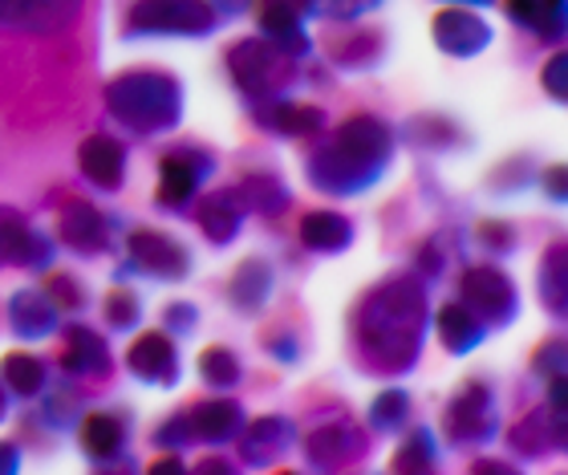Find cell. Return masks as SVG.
Segmentation results:
<instances>
[{
	"instance_id": "obj_1",
	"label": "cell",
	"mask_w": 568,
	"mask_h": 475,
	"mask_svg": "<svg viewBox=\"0 0 568 475\" xmlns=\"http://www.w3.org/2000/svg\"><path fill=\"white\" fill-rule=\"evenodd\" d=\"M426 285L418 276H390L357 301L349 321L357 366L366 374H410L423 357Z\"/></svg>"
},
{
	"instance_id": "obj_2",
	"label": "cell",
	"mask_w": 568,
	"mask_h": 475,
	"mask_svg": "<svg viewBox=\"0 0 568 475\" xmlns=\"http://www.w3.org/2000/svg\"><path fill=\"white\" fill-rule=\"evenodd\" d=\"M394 163V131L378 114H354L308 151V183L325 195H362Z\"/></svg>"
},
{
	"instance_id": "obj_3",
	"label": "cell",
	"mask_w": 568,
	"mask_h": 475,
	"mask_svg": "<svg viewBox=\"0 0 568 475\" xmlns=\"http://www.w3.org/2000/svg\"><path fill=\"white\" fill-rule=\"evenodd\" d=\"M106 110L114 122H122L131 134L151 139V134L175 131L183 119V85L166 70H126L114 82H106Z\"/></svg>"
},
{
	"instance_id": "obj_4",
	"label": "cell",
	"mask_w": 568,
	"mask_h": 475,
	"mask_svg": "<svg viewBox=\"0 0 568 475\" xmlns=\"http://www.w3.org/2000/svg\"><path fill=\"white\" fill-rule=\"evenodd\" d=\"M227 73L252 107L284 98V90L296 82V61L268 41V37H244L227 49Z\"/></svg>"
},
{
	"instance_id": "obj_5",
	"label": "cell",
	"mask_w": 568,
	"mask_h": 475,
	"mask_svg": "<svg viewBox=\"0 0 568 475\" xmlns=\"http://www.w3.org/2000/svg\"><path fill=\"white\" fill-rule=\"evenodd\" d=\"M220 17L207 0H134L122 24L126 41L139 37H207L215 33Z\"/></svg>"
},
{
	"instance_id": "obj_6",
	"label": "cell",
	"mask_w": 568,
	"mask_h": 475,
	"mask_svg": "<svg viewBox=\"0 0 568 475\" xmlns=\"http://www.w3.org/2000/svg\"><path fill=\"white\" fill-rule=\"evenodd\" d=\"M499 431V403L491 382L467 378L459 391L450 394L443 406V435L450 439V447H484L496 439Z\"/></svg>"
},
{
	"instance_id": "obj_7",
	"label": "cell",
	"mask_w": 568,
	"mask_h": 475,
	"mask_svg": "<svg viewBox=\"0 0 568 475\" xmlns=\"http://www.w3.org/2000/svg\"><path fill=\"white\" fill-rule=\"evenodd\" d=\"M459 301L479 317L487 333L491 330H508L516 313H520V293H516V281H511L504 269L496 264H479V269H467L459 281Z\"/></svg>"
},
{
	"instance_id": "obj_8",
	"label": "cell",
	"mask_w": 568,
	"mask_h": 475,
	"mask_svg": "<svg viewBox=\"0 0 568 475\" xmlns=\"http://www.w3.org/2000/svg\"><path fill=\"white\" fill-rule=\"evenodd\" d=\"M212 171H215L212 151L187 146V143L171 146V151L163 155V163H159V203L171 208V212L187 215L191 200H195L203 183L212 179Z\"/></svg>"
},
{
	"instance_id": "obj_9",
	"label": "cell",
	"mask_w": 568,
	"mask_h": 475,
	"mask_svg": "<svg viewBox=\"0 0 568 475\" xmlns=\"http://www.w3.org/2000/svg\"><path fill=\"white\" fill-rule=\"evenodd\" d=\"M126 273H146L159 276V281H183L191 273V256L187 249L179 244L171 232H159V228H134L131 240H126Z\"/></svg>"
},
{
	"instance_id": "obj_10",
	"label": "cell",
	"mask_w": 568,
	"mask_h": 475,
	"mask_svg": "<svg viewBox=\"0 0 568 475\" xmlns=\"http://www.w3.org/2000/svg\"><path fill=\"white\" fill-rule=\"evenodd\" d=\"M366 452L369 439L354 418H333L305 439V464L317 467V472H342L349 464H362Z\"/></svg>"
},
{
	"instance_id": "obj_11",
	"label": "cell",
	"mask_w": 568,
	"mask_h": 475,
	"mask_svg": "<svg viewBox=\"0 0 568 475\" xmlns=\"http://www.w3.org/2000/svg\"><path fill=\"white\" fill-rule=\"evenodd\" d=\"M53 252L58 244L41 228L29 224L17 208H0V261L24 273H45L53 264Z\"/></svg>"
},
{
	"instance_id": "obj_12",
	"label": "cell",
	"mask_w": 568,
	"mask_h": 475,
	"mask_svg": "<svg viewBox=\"0 0 568 475\" xmlns=\"http://www.w3.org/2000/svg\"><path fill=\"white\" fill-rule=\"evenodd\" d=\"M568 439V423H565V403H552L548 398L545 406H536L528 415L508 431V447L520 459H545L552 452H565Z\"/></svg>"
},
{
	"instance_id": "obj_13",
	"label": "cell",
	"mask_w": 568,
	"mask_h": 475,
	"mask_svg": "<svg viewBox=\"0 0 568 475\" xmlns=\"http://www.w3.org/2000/svg\"><path fill=\"white\" fill-rule=\"evenodd\" d=\"M430 33H435V46L447 53V58H475V53H484L491 46V24L471 9H447L435 12V21H430Z\"/></svg>"
},
{
	"instance_id": "obj_14",
	"label": "cell",
	"mask_w": 568,
	"mask_h": 475,
	"mask_svg": "<svg viewBox=\"0 0 568 475\" xmlns=\"http://www.w3.org/2000/svg\"><path fill=\"white\" fill-rule=\"evenodd\" d=\"M110 232H114L110 215L85 200H70L58 215V240L70 252H78V256H98V252H106Z\"/></svg>"
},
{
	"instance_id": "obj_15",
	"label": "cell",
	"mask_w": 568,
	"mask_h": 475,
	"mask_svg": "<svg viewBox=\"0 0 568 475\" xmlns=\"http://www.w3.org/2000/svg\"><path fill=\"white\" fill-rule=\"evenodd\" d=\"M256 17H261V37H268L293 61H301L313 49L305 33V0H256Z\"/></svg>"
},
{
	"instance_id": "obj_16",
	"label": "cell",
	"mask_w": 568,
	"mask_h": 475,
	"mask_svg": "<svg viewBox=\"0 0 568 475\" xmlns=\"http://www.w3.org/2000/svg\"><path fill=\"white\" fill-rule=\"evenodd\" d=\"M296 423L284 415H264L252 427H240V459L248 467H273L293 452Z\"/></svg>"
},
{
	"instance_id": "obj_17",
	"label": "cell",
	"mask_w": 568,
	"mask_h": 475,
	"mask_svg": "<svg viewBox=\"0 0 568 475\" xmlns=\"http://www.w3.org/2000/svg\"><path fill=\"white\" fill-rule=\"evenodd\" d=\"M126 366L134 378L151 382V386H175L179 382V350L166 330H146L134 337L126 350Z\"/></svg>"
},
{
	"instance_id": "obj_18",
	"label": "cell",
	"mask_w": 568,
	"mask_h": 475,
	"mask_svg": "<svg viewBox=\"0 0 568 475\" xmlns=\"http://www.w3.org/2000/svg\"><path fill=\"white\" fill-rule=\"evenodd\" d=\"M61 374L70 378H106L114 370V354H110L106 337L90 325H65V345L58 357Z\"/></svg>"
},
{
	"instance_id": "obj_19",
	"label": "cell",
	"mask_w": 568,
	"mask_h": 475,
	"mask_svg": "<svg viewBox=\"0 0 568 475\" xmlns=\"http://www.w3.org/2000/svg\"><path fill=\"white\" fill-rule=\"evenodd\" d=\"M82 12V0H0V24L24 33H61Z\"/></svg>"
},
{
	"instance_id": "obj_20",
	"label": "cell",
	"mask_w": 568,
	"mask_h": 475,
	"mask_svg": "<svg viewBox=\"0 0 568 475\" xmlns=\"http://www.w3.org/2000/svg\"><path fill=\"white\" fill-rule=\"evenodd\" d=\"M252 122L268 134H281V139H313L325 127V110L293 102V98H273V102L252 107Z\"/></svg>"
},
{
	"instance_id": "obj_21",
	"label": "cell",
	"mask_w": 568,
	"mask_h": 475,
	"mask_svg": "<svg viewBox=\"0 0 568 475\" xmlns=\"http://www.w3.org/2000/svg\"><path fill=\"white\" fill-rule=\"evenodd\" d=\"M9 325L21 342H41L49 333H58L61 310L49 301L45 289H17L9 297Z\"/></svg>"
},
{
	"instance_id": "obj_22",
	"label": "cell",
	"mask_w": 568,
	"mask_h": 475,
	"mask_svg": "<svg viewBox=\"0 0 568 475\" xmlns=\"http://www.w3.org/2000/svg\"><path fill=\"white\" fill-rule=\"evenodd\" d=\"M78 166L98 191H119L126 183V146L110 134H90L78 146Z\"/></svg>"
},
{
	"instance_id": "obj_23",
	"label": "cell",
	"mask_w": 568,
	"mask_h": 475,
	"mask_svg": "<svg viewBox=\"0 0 568 475\" xmlns=\"http://www.w3.org/2000/svg\"><path fill=\"white\" fill-rule=\"evenodd\" d=\"M191 431V443H212V447H224L240 435L244 427V411L232 398H212V403H195L191 411H183Z\"/></svg>"
},
{
	"instance_id": "obj_24",
	"label": "cell",
	"mask_w": 568,
	"mask_h": 475,
	"mask_svg": "<svg viewBox=\"0 0 568 475\" xmlns=\"http://www.w3.org/2000/svg\"><path fill=\"white\" fill-rule=\"evenodd\" d=\"M195 220H200L203 236L212 240L215 249H224V244H232V240L240 236V228H244L248 212H244V203L236 200V191L224 188V191H212V195H203Z\"/></svg>"
},
{
	"instance_id": "obj_25",
	"label": "cell",
	"mask_w": 568,
	"mask_h": 475,
	"mask_svg": "<svg viewBox=\"0 0 568 475\" xmlns=\"http://www.w3.org/2000/svg\"><path fill=\"white\" fill-rule=\"evenodd\" d=\"M508 17L548 46H560L568 29V0H504Z\"/></svg>"
},
{
	"instance_id": "obj_26",
	"label": "cell",
	"mask_w": 568,
	"mask_h": 475,
	"mask_svg": "<svg viewBox=\"0 0 568 475\" xmlns=\"http://www.w3.org/2000/svg\"><path fill=\"white\" fill-rule=\"evenodd\" d=\"M273 289H276L273 261H264V256H248V261L236 269L232 285H227V301H232L240 313H261L264 305H268V297H273Z\"/></svg>"
},
{
	"instance_id": "obj_27",
	"label": "cell",
	"mask_w": 568,
	"mask_h": 475,
	"mask_svg": "<svg viewBox=\"0 0 568 475\" xmlns=\"http://www.w3.org/2000/svg\"><path fill=\"white\" fill-rule=\"evenodd\" d=\"M435 330H438V342H443V350L455 357L471 354V350H479L487 337V330L479 325V317H475L463 301H450V305H443V310L435 313Z\"/></svg>"
},
{
	"instance_id": "obj_28",
	"label": "cell",
	"mask_w": 568,
	"mask_h": 475,
	"mask_svg": "<svg viewBox=\"0 0 568 475\" xmlns=\"http://www.w3.org/2000/svg\"><path fill=\"white\" fill-rule=\"evenodd\" d=\"M301 244L317 256H337L354 244V224L342 212H308L301 220Z\"/></svg>"
},
{
	"instance_id": "obj_29",
	"label": "cell",
	"mask_w": 568,
	"mask_h": 475,
	"mask_svg": "<svg viewBox=\"0 0 568 475\" xmlns=\"http://www.w3.org/2000/svg\"><path fill=\"white\" fill-rule=\"evenodd\" d=\"M82 452L94 459V464H114L126 447V423L119 415H106V411H94V415H82Z\"/></svg>"
},
{
	"instance_id": "obj_30",
	"label": "cell",
	"mask_w": 568,
	"mask_h": 475,
	"mask_svg": "<svg viewBox=\"0 0 568 475\" xmlns=\"http://www.w3.org/2000/svg\"><path fill=\"white\" fill-rule=\"evenodd\" d=\"M0 382H4L9 394H17V398H37V394L53 382V374H49L45 357L12 350V354H4V362H0Z\"/></svg>"
},
{
	"instance_id": "obj_31",
	"label": "cell",
	"mask_w": 568,
	"mask_h": 475,
	"mask_svg": "<svg viewBox=\"0 0 568 475\" xmlns=\"http://www.w3.org/2000/svg\"><path fill=\"white\" fill-rule=\"evenodd\" d=\"M236 200L244 203V212H256V215H281L293 195L284 188V179H276L273 171H256V175H244L236 183Z\"/></svg>"
},
{
	"instance_id": "obj_32",
	"label": "cell",
	"mask_w": 568,
	"mask_h": 475,
	"mask_svg": "<svg viewBox=\"0 0 568 475\" xmlns=\"http://www.w3.org/2000/svg\"><path fill=\"white\" fill-rule=\"evenodd\" d=\"M540 301H545V310L552 317H565L568 310V256H565V244H552L545 252V261H540Z\"/></svg>"
},
{
	"instance_id": "obj_33",
	"label": "cell",
	"mask_w": 568,
	"mask_h": 475,
	"mask_svg": "<svg viewBox=\"0 0 568 475\" xmlns=\"http://www.w3.org/2000/svg\"><path fill=\"white\" fill-rule=\"evenodd\" d=\"M382 37L374 33V29H357V33H349L345 41H337L333 46V61L342 65V70L357 73V70H374L382 61Z\"/></svg>"
},
{
	"instance_id": "obj_34",
	"label": "cell",
	"mask_w": 568,
	"mask_h": 475,
	"mask_svg": "<svg viewBox=\"0 0 568 475\" xmlns=\"http://www.w3.org/2000/svg\"><path fill=\"white\" fill-rule=\"evenodd\" d=\"M435 464H438L435 435H430L426 427H415L403 439V447L394 452L390 472H435Z\"/></svg>"
},
{
	"instance_id": "obj_35",
	"label": "cell",
	"mask_w": 568,
	"mask_h": 475,
	"mask_svg": "<svg viewBox=\"0 0 568 475\" xmlns=\"http://www.w3.org/2000/svg\"><path fill=\"white\" fill-rule=\"evenodd\" d=\"M37 398H41V423H45L49 431H70L73 423L82 418V398L73 391H65V386H53V382H49Z\"/></svg>"
},
{
	"instance_id": "obj_36",
	"label": "cell",
	"mask_w": 568,
	"mask_h": 475,
	"mask_svg": "<svg viewBox=\"0 0 568 475\" xmlns=\"http://www.w3.org/2000/svg\"><path fill=\"white\" fill-rule=\"evenodd\" d=\"M200 374L215 391H232V386H240V378H244V366H240V357L232 354L227 345H207L200 354Z\"/></svg>"
},
{
	"instance_id": "obj_37",
	"label": "cell",
	"mask_w": 568,
	"mask_h": 475,
	"mask_svg": "<svg viewBox=\"0 0 568 475\" xmlns=\"http://www.w3.org/2000/svg\"><path fill=\"white\" fill-rule=\"evenodd\" d=\"M459 232H438V236H430L418 249V273L426 276V281H438V276H447V269L455 261H459Z\"/></svg>"
},
{
	"instance_id": "obj_38",
	"label": "cell",
	"mask_w": 568,
	"mask_h": 475,
	"mask_svg": "<svg viewBox=\"0 0 568 475\" xmlns=\"http://www.w3.org/2000/svg\"><path fill=\"white\" fill-rule=\"evenodd\" d=\"M410 423V394L406 391H382L369 406V427L382 435H398Z\"/></svg>"
},
{
	"instance_id": "obj_39",
	"label": "cell",
	"mask_w": 568,
	"mask_h": 475,
	"mask_svg": "<svg viewBox=\"0 0 568 475\" xmlns=\"http://www.w3.org/2000/svg\"><path fill=\"white\" fill-rule=\"evenodd\" d=\"M142 321V301H139V293L134 289H126L119 281V289L106 297V325L114 333H131L134 325Z\"/></svg>"
},
{
	"instance_id": "obj_40",
	"label": "cell",
	"mask_w": 568,
	"mask_h": 475,
	"mask_svg": "<svg viewBox=\"0 0 568 475\" xmlns=\"http://www.w3.org/2000/svg\"><path fill=\"white\" fill-rule=\"evenodd\" d=\"M378 4L382 0H305V12L308 17H325V21H362Z\"/></svg>"
},
{
	"instance_id": "obj_41",
	"label": "cell",
	"mask_w": 568,
	"mask_h": 475,
	"mask_svg": "<svg viewBox=\"0 0 568 475\" xmlns=\"http://www.w3.org/2000/svg\"><path fill=\"white\" fill-rule=\"evenodd\" d=\"M45 293L61 313H78L85 305V293H82V285H78V276L73 273H49Z\"/></svg>"
},
{
	"instance_id": "obj_42",
	"label": "cell",
	"mask_w": 568,
	"mask_h": 475,
	"mask_svg": "<svg viewBox=\"0 0 568 475\" xmlns=\"http://www.w3.org/2000/svg\"><path fill=\"white\" fill-rule=\"evenodd\" d=\"M565 337H548L540 350H536V357H532V370L540 374V378H565Z\"/></svg>"
},
{
	"instance_id": "obj_43",
	"label": "cell",
	"mask_w": 568,
	"mask_h": 475,
	"mask_svg": "<svg viewBox=\"0 0 568 475\" xmlns=\"http://www.w3.org/2000/svg\"><path fill=\"white\" fill-rule=\"evenodd\" d=\"M154 447H163V452H187V447H195V443H191V431H187L183 411L171 415L166 423H159V431H154Z\"/></svg>"
},
{
	"instance_id": "obj_44",
	"label": "cell",
	"mask_w": 568,
	"mask_h": 475,
	"mask_svg": "<svg viewBox=\"0 0 568 475\" xmlns=\"http://www.w3.org/2000/svg\"><path fill=\"white\" fill-rule=\"evenodd\" d=\"M568 53L565 49H557V53H552V58L545 61V70H540V82H545V90H548V98H552V102H565L568 98Z\"/></svg>"
},
{
	"instance_id": "obj_45",
	"label": "cell",
	"mask_w": 568,
	"mask_h": 475,
	"mask_svg": "<svg viewBox=\"0 0 568 475\" xmlns=\"http://www.w3.org/2000/svg\"><path fill=\"white\" fill-rule=\"evenodd\" d=\"M195 325H200V310L191 305V301H171L163 313V330L171 333V337H187V333H195Z\"/></svg>"
},
{
	"instance_id": "obj_46",
	"label": "cell",
	"mask_w": 568,
	"mask_h": 475,
	"mask_svg": "<svg viewBox=\"0 0 568 475\" xmlns=\"http://www.w3.org/2000/svg\"><path fill=\"white\" fill-rule=\"evenodd\" d=\"M475 236H479V244H484V249H491V252H511V249H516V228L499 224V220H484Z\"/></svg>"
},
{
	"instance_id": "obj_47",
	"label": "cell",
	"mask_w": 568,
	"mask_h": 475,
	"mask_svg": "<svg viewBox=\"0 0 568 475\" xmlns=\"http://www.w3.org/2000/svg\"><path fill=\"white\" fill-rule=\"evenodd\" d=\"M264 345H268V354H273L276 362H296V357H301L293 333H276V337H268Z\"/></svg>"
},
{
	"instance_id": "obj_48",
	"label": "cell",
	"mask_w": 568,
	"mask_h": 475,
	"mask_svg": "<svg viewBox=\"0 0 568 475\" xmlns=\"http://www.w3.org/2000/svg\"><path fill=\"white\" fill-rule=\"evenodd\" d=\"M540 188H545L557 203H565V166H560V163L545 166V175H540Z\"/></svg>"
},
{
	"instance_id": "obj_49",
	"label": "cell",
	"mask_w": 568,
	"mask_h": 475,
	"mask_svg": "<svg viewBox=\"0 0 568 475\" xmlns=\"http://www.w3.org/2000/svg\"><path fill=\"white\" fill-rule=\"evenodd\" d=\"M207 4H212L220 21H236V17H244L252 9V0H207Z\"/></svg>"
},
{
	"instance_id": "obj_50",
	"label": "cell",
	"mask_w": 568,
	"mask_h": 475,
	"mask_svg": "<svg viewBox=\"0 0 568 475\" xmlns=\"http://www.w3.org/2000/svg\"><path fill=\"white\" fill-rule=\"evenodd\" d=\"M21 467V447L17 443H0V475H12Z\"/></svg>"
},
{
	"instance_id": "obj_51",
	"label": "cell",
	"mask_w": 568,
	"mask_h": 475,
	"mask_svg": "<svg viewBox=\"0 0 568 475\" xmlns=\"http://www.w3.org/2000/svg\"><path fill=\"white\" fill-rule=\"evenodd\" d=\"M151 472H154V475H175V472H187V467H183V459H179V452H171V455H166V459H154Z\"/></svg>"
},
{
	"instance_id": "obj_52",
	"label": "cell",
	"mask_w": 568,
	"mask_h": 475,
	"mask_svg": "<svg viewBox=\"0 0 568 475\" xmlns=\"http://www.w3.org/2000/svg\"><path fill=\"white\" fill-rule=\"evenodd\" d=\"M195 472H200V475H215V472L227 475V472H232V464H227V459H220V455H212V459H203Z\"/></svg>"
},
{
	"instance_id": "obj_53",
	"label": "cell",
	"mask_w": 568,
	"mask_h": 475,
	"mask_svg": "<svg viewBox=\"0 0 568 475\" xmlns=\"http://www.w3.org/2000/svg\"><path fill=\"white\" fill-rule=\"evenodd\" d=\"M471 472H484V475H508L511 464H499V459H479Z\"/></svg>"
},
{
	"instance_id": "obj_54",
	"label": "cell",
	"mask_w": 568,
	"mask_h": 475,
	"mask_svg": "<svg viewBox=\"0 0 568 475\" xmlns=\"http://www.w3.org/2000/svg\"><path fill=\"white\" fill-rule=\"evenodd\" d=\"M4 418H9V386L0 382V423H4Z\"/></svg>"
},
{
	"instance_id": "obj_55",
	"label": "cell",
	"mask_w": 568,
	"mask_h": 475,
	"mask_svg": "<svg viewBox=\"0 0 568 475\" xmlns=\"http://www.w3.org/2000/svg\"><path fill=\"white\" fill-rule=\"evenodd\" d=\"M447 4H475V9H487V4H496V0H447Z\"/></svg>"
}]
</instances>
